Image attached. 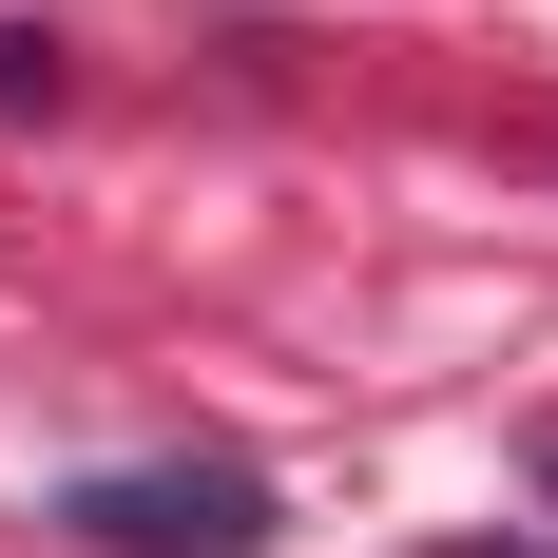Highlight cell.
<instances>
[{
	"instance_id": "2",
	"label": "cell",
	"mask_w": 558,
	"mask_h": 558,
	"mask_svg": "<svg viewBox=\"0 0 558 558\" xmlns=\"http://www.w3.org/2000/svg\"><path fill=\"white\" fill-rule=\"evenodd\" d=\"M58 97V39H20V20H0V116H39Z\"/></svg>"
},
{
	"instance_id": "1",
	"label": "cell",
	"mask_w": 558,
	"mask_h": 558,
	"mask_svg": "<svg viewBox=\"0 0 558 558\" xmlns=\"http://www.w3.org/2000/svg\"><path fill=\"white\" fill-rule=\"evenodd\" d=\"M58 539H97V558H270L289 501H270V462H97V482H58Z\"/></svg>"
}]
</instances>
